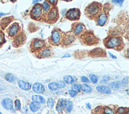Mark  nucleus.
<instances>
[{"label":"nucleus","instance_id":"obj_1","mask_svg":"<svg viewBox=\"0 0 129 114\" xmlns=\"http://www.w3.org/2000/svg\"><path fill=\"white\" fill-rule=\"evenodd\" d=\"M103 43L107 48L113 49L118 51L122 50L125 47L123 39L119 36L109 35L104 39Z\"/></svg>","mask_w":129,"mask_h":114},{"label":"nucleus","instance_id":"obj_2","mask_svg":"<svg viewBox=\"0 0 129 114\" xmlns=\"http://www.w3.org/2000/svg\"><path fill=\"white\" fill-rule=\"evenodd\" d=\"M102 8L103 7L101 3L94 2L89 4L85 8V14L89 19L95 20L102 12Z\"/></svg>","mask_w":129,"mask_h":114},{"label":"nucleus","instance_id":"obj_3","mask_svg":"<svg viewBox=\"0 0 129 114\" xmlns=\"http://www.w3.org/2000/svg\"><path fill=\"white\" fill-rule=\"evenodd\" d=\"M81 42L88 46L97 45L99 44L100 40L91 31H86L79 36Z\"/></svg>","mask_w":129,"mask_h":114},{"label":"nucleus","instance_id":"obj_4","mask_svg":"<svg viewBox=\"0 0 129 114\" xmlns=\"http://www.w3.org/2000/svg\"><path fill=\"white\" fill-rule=\"evenodd\" d=\"M59 18L58 9L56 7H52L46 13L44 14L42 19L47 23L54 24L56 23Z\"/></svg>","mask_w":129,"mask_h":114},{"label":"nucleus","instance_id":"obj_5","mask_svg":"<svg viewBox=\"0 0 129 114\" xmlns=\"http://www.w3.org/2000/svg\"><path fill=\"white\" fill-rule=\"evenodd\" d=\"M63 33V32L59 28H55L51 32V36L49 38V43L54 46H58L60 45L61 44Z\"/></svg>","mask_w":129,"mask_h":114},{"label":"nucleus","instance_id":"obj_6","mask_svg":"<svg viewBox=\"0 0 129 114\" xmlns=\"http://www.w3.org/2000/svg\"><path fill=\"white\" fill-rule=\"evenodd\" d=\"M44 11L42 5L40 4L37 3L33 7L30 12L31 18L36 21H39L42 19L44 15Z\"/></svg>","mask_w":129,"mask_h":114},{"label":"nucleus","instance_id":"obj_7","mask_svg":"<svg viewBox=\"0 0 129 114\" xmlns=\"http://www.w3.org/2000/svg\"><path fill=\"white\" fill-rule=\"evenodd\" d=\"M107 5L108 6H107V4L106 5H104V7L102 8V12L95 20L98 26L101 27L103 26L107 21L108 13L110 9H111L109 8L110 5L108 4Z\"/></svg>","mask_w":129,"mask_h":114},{"label":"nucleus","instance_id":"obj_8","mask_svg":"<svg viewBox=\"0 0 129 114\" xmlns=\"http://www.w3.org/2000/svg\"><path fill=\"white\" fill-rule=\"evenodd\" d=\"M46 47V43L41 39L35 38L31 41L30 44V49L32 52L36 53Z\"/></svg>","mask_w":129,"mask_h":114},{"label":"nucleus","instance_id":"obj_9","mask_svg":"<svg viewBox=\"0 0 129 114\" xmlns=\"http://www.w3.org/2000/svg\"><path fill=\"white\" fill-rule=\"evenodd\" d=\"M76 38V37L71 31L63 32L62 34L61 44L63 46H68L74 42Z\"/></svg>","mask_w":129,"mask_h":114},{"label":"nucleus","instance_id":"obj_10","mask_svg":"<svg viewBox=\"0 0 129 114\" xmlns=\"http://www.w3.org/2000/svg\"><path fill=\"white\" fill-rule=\"evenodd\" d=\"M86 31V27L84 25L81 23H74L72 25L71 31L74 35L76 37H79Z\"/></svg>","mask_w":129,"mask_h":114},{"label":"nucleus","instance_id":"obj_11","mask_svg":"<svg viewBox=\"0 0 129 114\" xmlns=\"http://www.w3.org/2000/svg\"><path fill=\"white\" fill-rule=\"evenodd\" d=\"M81 16L80 11L79 9L73 8L70 9L67 12L66 17L71 21H77L79 20Z\"/></svg>","mask_w":129,"mask_h":114},{"label":"nucleus","instance_id":"obj_12","mask_svg":"<svg viewBox=\"0 0 129 114\" xmlns=\"http://www.w3.org/2000/svg\"><path fill=\"white\" fill-rule=\"evenodd\" d=\"M88 55L89 56L93 58L98 57H106L107 53L104 49L100 48H95L88 52Z\"/></svg>","mask_w":129,"mask_h":114},{"label":"nucleus","instance_id":"obj_13","mask_svg":"<svg viewBox=\"0 0 129 114\" xmlns=\"http://www.w3.org/2000/svg\"><path fill=\"white\" fill-rule=\"evenodd\" d=\"M35 54L38 58H44L51 56L52 55V52L50 47L46 46L40 50L35 53Z\"/></svg>","mask_w":129,"mask_h":114},{"label":"nucleus","instance_id":"obj_14","mask_svg":"<svg viewBox=\"0 0 129 114\" xmlns=\"http://www.w3.org/2000/svg\"><path fill=\"white\" fill-rule=\"evenodd\" d=\"M26 40V36L24 33L19 34L14 40V45L16 47H19L24 43Z\"/></svg>","mask_w":129,"mask_h":114},{"label":"nucleus","instance_id":"obj_15","mask_svg":"<svg viewBox=\"0 0 129 114\" xmlns=\"http://www.w3.org/2000/svg\"><path fill=\"white\" fill-rule=\"evenodd\" d=\"M20 31V26L18 23H14L11 26L9 31V35L13 37L17 34L18 32Z\"/></svg>","mask_w":129,"mask_h":114},{"label":"nucleus","instance_id":"obj_16","mask_svg":"<svg viewBox=\"0 0 129 114\" xmlns=\"http://www.w3.org/2000/svg\"><path fill=\"white\" fill-rule=\"evenodd\" d=\"M3 107L7 110H11L13 108V101L9 98H4L2 102Z\"/></svg>","mask_w":129,"mask_h":114},{"label":"nucleus","instance_id":"obj_17","mask_svg":"<svg viewBox=\"0 0 129 114\" xmlns=\"http://www.w3.org/2000/svg\"><path fill=\"white\" fill-rule=\"evenodd\" d=\"M33 91L37 93H41L45 91V87L39 83H35L33 86Z\"/></svg>","mask_w":129,"mask_h":114},{"label":"nucleus","instance_id":"obj_18","mask_svg":"<svg viewBox=\"0 0 129 114\" xmlns=\"http://www.w3.org/2000/svg\"><path fill=\"white\" fill-rule=\"evenodd\" d=\"M66 105H67V102L66 100H63V99L60 100L58 101V104H57V106L56 107L57 111L59 113L62 112V111L63 110V109L66 107Z\"/></svg>","mask_w":129,"mask_h":114},{"label":"nucleus","instance_id":"obj_19","mask_svg":"<svg viewBox=\"0 0 129 114\" xmlns=\"http://www.w3.org/2000/svg\"><path fill=\"white\" fill-rule=\"evenodd\" d=\"M18 86L23 90H29L31 88V85L29 83L24 81H19L18 82Z\"/></svg>","mask_w":129,"mask_h":114},{"label":"nucleus","instance_id":"obj_20","mask_svg":"<svg viewBox=\"0 0 129 114\" xmlns=\"http://www.w3.org/2000/svg\"><path fill=\"white\" fill-rule=\"evenodd\" d=\"M96 90L101 93H111V90L108 87L106 86H98L96 87Z\"/></svg>","mask_w":129,"mask_h":114},{"label":"nucleus","instance_id":"obj_21","mask_svg":"<svg viewBox=\"0 0 129 114\" xmlns=\"http://www.w3.org/2000/svg\"><path fill=\"white\" fill-rule=\"evenodd\" d=\"M32 101L36 103H45V99L43 98L42 96L39 95H34L32 97Z\"/></svg>","mask_w":129,"mask_h":114},{"label":"nucleus","instance_id":"obj_22","mask_svg":"<svg viewBox=\"0 0 129 114\" xmlns=\"http://www.w3.org/2000/svg\"><path fill=\"white\" fill-rule=\"evenodd\" d=\"M12 17H7L5 18H4L2 20V23H1V26L3 28H5L12 21Z\"/></svg>","mask_w":129,"mask_h":114},{"label":"nucleus","instance_id":"obj_23","mask_svg":"<svg viewBox=\"0 0 129 114\" xmlns=\"http://www.w3.org/2000/svg\"><path fill=\"white\" fill-rule=\"evenodd\" d=\"M129 109L128 108L119 107L116 110L117 114H128Z\"/></svg>","mask_w":129,"mask_h":114},{"label":"nucleus","instance_id":"obj_24","mask_svg":"<svg viewBox=\"0 0 129 114\" xmlns=\"http://www.w3.org/2000/svg\"><path fill=\"white\" fill-rule=\"evenodd\" d=\"M102 114H115L114 111L109 107H104L102 108Z\"/></svg>","mask_w":129,"mask_h":114},{"label":"nucleus","instance_id":"obj_25","mask_svg":"<svg viewBox=\"0 0 129 114\" xmlns=\"http://www.w3.org/2000/svg\"><path fill=\"white\" fill-rule=\"evenodd\" d=\"M40 108V105L38 103L32 102L30 104V109L31 111L32 112H36L39 110V109Z\"/></svg>","mask_w":129,"mask_h":114},{"label":"nucleus","instance_id":"obj_26","mask_svg":"<svg viewBox=\"0 0 129 114\" xmlns=\"http://www.w3.org/2000/svg\"><path fill=\"white\" fill-rule=\"evenodd\" d=\"M42 5L43 9H44V13L45 14L50 10V5L49 4V3H47V1H45Z\"/></svg>","mask_w":129,"mask_h":114},{"label":"nucleus","instance_id":"obj_27","mask_svg":"<svg viewBox=\"0 0 129 114\" xmlns=\"http://www.w3.org/2000/svg\"><path fill=\"white\" fill-rule=\"evenodd\" d=\"M64 81L68 83H72L74 81V78L70 76H66L64 77Z\"/></svg>","mask_w":129,"mask_h":114},{"label":"nucleus","instance_id":"obj_28","mask_svg":"<svg viewBox=\"0 0 129 114\" xmlns=\"http://www.w3.org/2000/svg\"><path fill=\"white\" fill-rule=\"evenodd\" d=\"M81 88L82 89V90L85 92H91V88L87 85H86V84H83V85L81 86Z\"/></svg>","mask_w":129,"mask_h":114},{"label":"nucleus","instance_id":"obj_29","mask_svg":"<svg viewBox=\"0 0 129 114\" xmlns=\"http://www.w3.org/2000/svg\"><path fill=\"white\" fill-rule=\"evenodd\" d=\"M6 79L8 81L10 82H13L15 81V77H14V76L13 75V74H10V73L7 74L6 76Z\"/></svg>","mask_w":129,"mask_h":114},{"label":"nucleus","instance_id":"obj_30","mask_svg":"<svg viewBox=\"0 0 129 114\" xmlns=\"http://www.w3.org/2000/svg\"><path fill=\"white\" fill-rule=\"evenodd\" d=\"M49 88L50 90H56L58 88V86H57V83L55 82H52L49 84Z\"/></svg>","mask_w":129,"mask_h":114},{"label":"nucleus","instance_id":"obj_31","mask_svg":"<svg viewBox=\"0 0 129 114\" xmlns=\"http://www.w3.org/2000/svg\"><path fill=\"white\" fill-rule=\"evenodd\" d=\"M71 88H72V91H73L75 92H79L81 90V86L80 85H79V84L73 85L72 86Z\"/></svg>","mask_w":129,"mask_h":114},{"label":"nucleus","instance_id":"obj_32","mask_svg":"<svg viewBox=\"0 0 129 114\" xmlns=\"http://www.w3.org/2000/svg\"><path fill=\"white\" fill-rule=\"evenodd\" d=\"M102 107L101 106H98L96 107L92 111V114H100L101 113Z\"/></svg>","mask_w":129,"mask_h":114},{"label":"nucleus","instance_id":"obj_33","mask_svg":"<svg viewBox=\"0 0 129 114\" xmlns=\"http://www.w3.org/2000/svg\"><path fill=\"white\" fill-rule=\"evenodd\" d=\"M109 87L114 90H117L119 87V83L117 82H112L109 85Z\"/></svg>","mask_w":129,"mask_h":114},{"label":"nucleus","instance_id":"obj_34","mask_svg":"<svg viewBox=\"0 0 129 114\" xmlns=\"http://www.w3.org/2000/svg\"><path fill=\"white\" fill-rule=\"evenodd\" d=\"M67 110L68 112H71L73 109V103L71 101H68L67 103Z\"/></svg>","mask_w":129,"mask_h":114},{"label":"nucleus","instance_id":"obj_35","mask_svg":"<svg viewBox=\"0 0 129 114\" xmlns=\"http://www.w3.org/2000/svg\"><path fill=\"white\" fill-rule=\"evenodd\" d=\"M54 105V100H52L51 98H50L47 101V107H48L49 109H52V107H53Z\"/></svg>","mask_w":129,"mask_h":114},{"label":"nucleus","instance_id":"obj_36","mask_svg":"<svg viewBox=\"0 0 129 114\" xmlns=\"http://www.w3.org/2000/svg\"><path fill=\"white\" fill-rule=\"evenodd\" d=\"M89 78L90 79L91 81L93 83H97V82L98 81V78L96 76L94 75V74H90Z\"/></svg>","mask_w":129,"mask_h":114},{"label":"nucleus","instance_id":"obj_37","mask_svg":"<svg viewBox=\"0 0 129 114\" xmlns=\"http://www.w3.org/2000/svg\"><path fill=\"white\" fill-rule=\"evenodd\" d=\"M15 107L16 110H20L21 109V103L20 101L17 99L15 101Z\"/></svg>","mask_w":129,"mask_h":114},{"label":"nucleus","instance_id":"obj_38","mask_svg":"<svg viewBox=\"0 0 129 114\" xmlns=\"http://www.w3.org/2000/svg\"><path fill=\"white\" fill-rule=\"evenodd\" d=\"M56 83H57V86H58V88H63L66 86L65 82L64 81H59Z\"/></svg>","mask_w":129,"mask_h":114},{"label":"nucleus","instance_id":"obj_39","mask_svg":"<svg viewBox=\"0 0 129 114\" xmlns=\"http://www.w3.org/2000/svg\"><path fill=\"white\" fill-rule=\"evenodd\" d=\"M47 2H49V4H50L52 6V7H56L58 1H50V0Z\"/></svg>","mask_w":129,"mask_h":114},{"label":"nucleus","instance_id":"obj_40","mask_svg":"<svg viewBox=\"0 0 129 114\" xmlns=\"http://www.w3.org/2000/svg\"><path fill=\"white\" fill-rule=\"evenodd\" d=\"M4 40V35L2 32L0 31V44H1L2 43H3Z\"/></svg>","mask_w":129,"mask_h":114},{"label":"nucleus","instance_id":"obj_41","mask_svg":"<svg viewBox=\"0 0 129 114\" xmlns=\"http://www.w3.org/2000/svg\"><path fill=\"white\" fill-rule=\"evenodd\" d=\"M81 81L84 82H89V80H88V78L86 76H82V77H81Z\"/></svg>","mask_w":129,"mask_h":114},{"label":"nucleus","instance_id":"obj_42","mask_svg":"<svg viewBox=\"0 0 129 114\" xmlns=\"http://www.w3.org/2000/svg\"><path fill=\"white\" fill-rule=\"evenodd\" d=\"M102 79L104 81H108L110 80V77L107 75H104L102 76Z\"/></svg>","mask_w":129,"mask_h":114},{"label":"nucleus","instance_id":"obj_43","mask_svg":"<svg viewBox=\"0 0 129 114\" xmlns=\"http://www.w3.org/2000/svg\"><path fill=\"white\" fill-rule=\"evenodd\" d=\"M69 93L70 94V95L72 97H74L76 95V92H74L72 90H69Z\"/></svg>","mask_w":129,"mask_h":114},{"label":"nucleus","instance_id":"obj_44","mask_svg":"<svg viewBox=\"0 0 129 114\" xmlns=\"http://www.w3.org/2000/svg\"><path fill=\"white\" fill-rule=\"evenodd\" d=\"M122 83H123V84H127V83H128V77L123 78V79Z\"/></svg>","mask_w":129,"mask_h":114},{"label":"nucleus","instance_id":"obj_45","mask_svg":"<svg viewBox=\"0 0 129 114\" xmlns=\"http://www.w3.org/2000/svg\"><path fill=\"white\" fill-rule=\"evenodd\" d=\"M112 2H116L117 3H118L119 5H121L123 3V1H112Z\"/></svg>","mask_w":129,"mask_h":114},{"label":"nucleus","instance_id":"obj_46","mask_svg":"<svg viewBox=\"0 0 129 114\" xmlns=\"http://www.w3.org/2000/svg\"><path fill=\"white\" fill-rule=\"evenodd\" d=\"M108 53H109V55L111 56L113 59H116V58H117V57H116V56H114V55H113V54H112L111 52H109Z\"/></svg>","mask_w":129,"mask_h":114},{"label":"nucleus","instance_id":"obj_47","mask_svg":"<svg viewBox=\"0 0 129 114\" xmlns=\"http://www.w3.org/2000/svg\"><path fill=\"white\" fill-rule=\"evenodd\" d=\"M71 56L69 54H66L65 55H64L62 58H66V57H70Z\"/></svg>","mask_w":129,"mask_h":114},{"label":"nucleus","instance_id":"obj_48","mask_svg":"<svg viewBox=\"0 0 129 114\" xmlns=\"http://www.w3.org/2000/svg\"><path fill=\"white\" fill-rule=\"evenodd\" d=\"M7 14L6 13H0V16H4V15H6Z\"/></svg>","mask_w":129,"mask_h":114},{"label":"nucleus","instance_id":"obj_49","mask_svg":"<svg viewBox=\"0 0 129 114\" xmlns=\"http://www.w3.org/2000/svg\"><path fill=\"white\" fill-rule=\"evenodd\" d=\"M86 106H87V107L88 108L91 109V106H90V104H89V103H87V104H86Z\"/></svg>","mask_w":129,"mask_h":114},{"label":"nucleus","instance_id":"obj_50","mask_svg":"<svg viewBox=\"0 0 129 114\" xmlns=\"http://www.w3.org/2000/svg\"><path fill=\"white\" fill-rule=\"evenodd\" d=\"M39 1H33V3H34V2H39Z\"/></svg>","mask_w":129,"mask_h":114},{"label":"nucleus","instance_id":"obj_51","mask_svg":"<svg viewBox=\"0 0 129 114\" xmlns=\"http://www.w3.org/2000/svg\"><path fill=\"white\" fill-rule=\"evenodd\" d=\"M0 114H2V113L1 112H0Z\"/></svg>","mask_w":129,"mask_h":114},{"label":"nucleus","instance_id":"obj_52","mask_svg":"<svg viewBox=\"0 0 129 114\" xmlns=\"http://www.w3.org/2000/svg\"></svg>","mask_w":129,"mask_h":114}]
</instances>
